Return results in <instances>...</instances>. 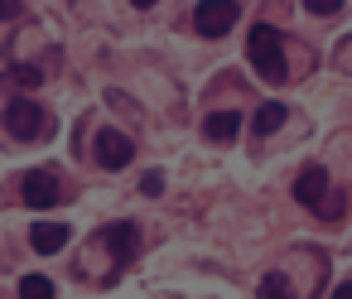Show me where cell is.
Returning a JSON list of instances; mask_svg holds the SVG:
<instances>
[{
  "mask_svg": "<svg viewBox=\"0 0 352 299\" xmlns=\"http://www.w3.org/2000/svg\"><path fill=\"white\" fill-rule=\"evenodd\" d=\"M246 58H251V68H256L265 82H285V78H289L285 39H280L275 25H256V30H251V39H246Z\"/></svg>",
  "mask_w": 352,
  "mask_h": 299,
  "instance_id": "6da1fadb",
  "label": "cell"
},
{
  "mask_svg": "<svg viewBox=\"0 0 352 299\" xmlns=\"http://www.w3.org/2000/svg\"><path fill=\"white\" fill-rule=\"evenodd\" d=\"M236 15H241L236 0H208V5L193 10V30H198L203 39H222V34L236 25Z\"/></svg>",
  "mask_w": 352,
  "mask_h": 299,
  "instance_id": "7a4b0ae2",
  "label": "cell"
},
{
  "mask_svg": "<svg viewBox=\"0 0 352 299\" xmlns=\"http://www.w3.org/2000/svg\"><path fill=\"white\" fill-rule=\"evenodd\" d=\"M44 126H49V121H44V111H39L30 97H15V102L6 107V131H10L15 140H34Z\"/></svg>",
  "mask_w": 352,
  "mask_h": 299,
  "instance_id": "3957f363",
  "label": "cell"
},
{
  "mask_svg": "<svg viewBox=\"0 0 352 299\" xmlns=\"http://www.w3.org/2000/svg\"><path fill=\"white\" fill-rule=\"evenodd\" d=\"M131 159H135V145H131L121 131H111V126L97 131V164H102V169H126Z\"/></svg>",
  "mask_w": 352,
  "mask_h": 299,
  "instance_id": "277c9868",
  "label": "cell"
},
{
  "mask_svg": "<svg viewBox=\"0 0 352 299\" xmlns=\"http://www.w3.org/2000/svg\"><path fill=\"white\" fill-rule=\"evenodd\" d=\"M20 198H25L30 208H54V203L63 198V188H58V179H54L49 169H34V174H25Z\"/></svg>",
  "mask_w": 352,
  "mask_h": 299,
  "instance_id": "5b68a950",
  "label": "cell"
},
{
  "mask_svg": "<svg viewBox=\"0 0 352 299\" xmlns=\"http://www.w3.org/2000/svg\"><path fill=\"white\" fill-rule=\"evenodd\" d=\"M323 193H328V169H323V164H304L299 179H294V198H299L304 208H318V212H323Z\"/></svg>",
  "mask_w": 352,
  "mask_h": 299,
  "instance_id": "8992f818",
  "label": "cell"
},
{
  "mask_svg": "<svg viewBox=\"0 0 352 299\" xmlns=\"http://www.w3.org/2000/svg\"><path fill=\"white\" fill-rule=\"evenodd\" d=\"M102 241L111 246V261H135V246H140V232L131 227V222H111V227H102Z\"/></svg>",
  "mask_w": 352,
  "mask_h": 299,
  "instance_id": "52a82bcc",
  "label": "cell"
},
{
  "mask_svg": "<svg viewBox=\"0 0 352 299\" xmlns=\"http://www.w3.org/2000/svg\"><path fill=\"white\" fill-rule=\"evenodd\" d=\"M68 236H73V227H68V222H34V251H44V256L63 251V246H68Z\"/></svg>",
  "mask_w": 352,
  "mask_h": 299,
  "instance_id": "ba28073f",
  "label": "cell"
},
{
  "mask_svg": "<svg viewBox=\"0 0 352 299\" xmlns=\"http://www.w3.org/2000/svg\"><path fill=\"white\" fill-rule=\"evenodd\" d=\"M236 131H241V116H236L232 107H227V111H212V116L203 121V135H208V140H232Z\"/></svg>",
  "mask_w": 352,
  "mask_h": 299,
  "instance_id": "9c48e42d",
  "label": "cell"
},
{
  "mask_svg": "<svg viewBox=\"0 0 352 299\" xmlns=\"http://www.w3.org/2000/svg\"><path fill=\"white\" fill-rule=\"evenodd\" d=\"M285 116H289V107H285V102H265V107H256L251 126H256V135H270V131H280V126H285Z\"/></svg>",
  "mask_w": 352,
  "mask_h": 299,
  "instance_id": "30bf717a",
  "label": "cell"
},
{
  "mask_svg": "<svg viewBox=\"0 0 352 299\" xmlns=\"http://www.w3.org/2000/svg\"><path fill=\"white\" fill-rule=\"evenodd\" d=\"M256 299H299V294H294V285H289V275H280V270H270V275L261 280V289H256Z\"/></svg>",
  "mask_w": 352,
  "mask_h": 299,
  "instance_id": "8fae6325",
  "label": "cell"
},
{
  "mask_svg": "<svg viewBox=\"0 0 352 299\" xmlns=\"http://www.w3.org/2000/svg\"><path fill=\"white\" fill-rule=\"evenodd\" d=\"M20 299H54V280L49 275H25L20 280Z\"/></svg>",
  "mask_w": 352,
  "mask_h": 299,
  "instance_id": "7c38bea8",
  "label": "cell"
},
{
  "mask_svg": "<svg viewBox=\"0 0 352 299\" xmlns=\"http://www.w3.org/2000/svg\"><path fill=\"white\" fill-rule=\"evenodd\" d=\"M140 193H145V198H160V193H164V174H160V169H150V174L140 179Z\"/></svg>",
  "mask_w": 352,
  "mask_h": 299,
  "instance_id": "4fadbf2b",
  "label": "cell"
},
{
  "mask_svg": "<svg viewBox=\"0 0 352 299\" xmlns=\"http://www.w3.org/2000/svg\"><path fill=\"white\" fill-rule=\"evenodd\" d=\"M342 5H338V0H314V5H309V15H338Z\"/></svg>",
  "mask_w": 352,
  "mask_h": 299,
  "instance_id": "5bb4252c",
  "label": "cell"
},
{
  "mask_svg": "<svg viewBox=\"0 0 352 299\" xmlns=\"http://www.w3.org/2000/svg\"><path fill=\"white\" fill-rule=\"evenodd\" d=\"M10 15H20V5L15 0H0V20H10Z\"/></svg>",
  "mask_w": 352,
  "mask_h": 299,
  "instance_id": "9a60e30c",
  "label": "cell"
},
{
  "mask_svg": "<svg viewBox=\"0 0 352 299\" xmlns=\"http://www.w3.org/2000/svg\"><path fill=\"white\" fill-rule=\"evenodd\" d=\"M333 299H352V280H347V285H338V289H333Z\"/></svg>",
  "mask_w": 352,
  "mask_h": 299,
  "instance_id": "2e32d148",
  "label": "cell"
}]
</instances>
